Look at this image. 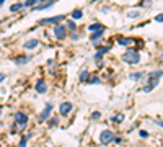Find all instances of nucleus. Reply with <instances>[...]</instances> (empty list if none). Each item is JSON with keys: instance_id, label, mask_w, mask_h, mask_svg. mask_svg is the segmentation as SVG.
I'll use <instances>...</instances> for the list:
<instances>
[{"instance_id": "nucleus-1", "label": "nucleus", "mask_w": 163, "mask_h": 147, "mask_svg": "<svg viewBox=\"0 0 163 147\" xmlns=\"http://www.w3.org/2000/svg\"><path fill=\"white\" fill-rule=\"evenodd\" d=\"M160 79H162V72L160 71H158V72H150V74H148V83L142 90H144V92H152V90L158 85Z\"/></svg>"}, {"instance_id": "nucleus-3", "label": "nucleus", "mask_w": 163, "mask_h": 147, "mask_svg": "<svg viewBox=\"0 0 163 147\" xmlns=\"http://www.w3.org/2000/svg\"><path fill=\"white\" fill-rule=\"evenodd\" d=\"M54 34H55V38H57V39H65V36H67V28L62 26V24H55Z\"/></svg>"}, {"instance_id": "nucleus-31", "label": "nucleus", "mask_w": 163, "mask_h": 147, "mask_svg": "<svg viewBox=\"0 0 163 147\" xmlns=\"http://www.w3.org/2000/svg\"><path fill=\"white\" fill-rule=\"evenodd\" d=\"M72 39L77 41V39H78V34H75V33H74V34H72Z\"/></svg>"}, {"instance_id": "nucleus-27", "label": "nucleus", "mask_w": 163, "mask_h": 147, "mask_svg": "<svg viewBox=\"0 0 163 147\" xmlns=\"http://www.w3.org/2000/svg\"><path fill=\"white\" fill-rule=\"evenodd\" d=\"M100 116H101V114H100V111H95V113L91 114V118H93V120H98Z\"/></svg>"}, {"instance_id": "nucleus-14", "label": "nucleus", "mask_w": 163, "mask_h": 147, "mask_svg": "<svg viewBox=\"0 0 163 147\" xmlns=\"http://www.w3.org/2000/svg\"><path fill=\"white\" fill-rule=\"evenodd\" d=\"M103 34H105V30H100V31H95V33L91 34V41H93V43H96V41H98L100 38L103 36Z\"/></svg>"}, {"instance_id": "nucleus-30", "label": "nucleus", "mask_w": 163, "mask_h": 147, "mask_svg": "<svg viewBox=\"0 0 163 147\" xmlns=\"http://www.w3.org/2000/svg\"><path fill=\"white\" fill-rule=\"evenodd\" d=\"M113 141L116 142V144H119V142H121V137H116V136H114V139H113Z\"/></svg>"}, {"instance_id": "nucleus-15", "label": "nucleus", "mask_w": 163, "mask_h": 147, "mask_svg": "<svg viewBox=\"0 0 163 147\" xmlns=\"http://www.w3.org/2000/svg\"><path fill=\"white\" fill-rule=\"evenodd\" d=\"M131 43H132L131 38H119L117 39V44H121V46H126V44H131Z\"/></svg>"}, {"instance_id": "nucleus-25", "label": "nucleus", "mask_w": 163, "mask_h": 147, "mask_svg": "<svg viewBox=\"0 0 163 147\" xmlns=\"http://www.w3.org/2000/svg\"><path fill=\"white\" fill-rule=\"evenodd\" d=\"M36 2H38V0H26V2H25V5H23V7H31V5H34Z\"/></svg>"}, {"instance_id": "nucleus-5", "label": "nucleus", "mask_w": 163, "mask_h": 147, "mask_svg": "<svg viewBox=\"0 0 163 147\" xmlns=\"http://www.w3.org/2000/svg\"><path fill=\"white\" fill-rule=\"evenodd\" d=\"M15 121H16V126H20V128H25L26 122H28V116L25 113H15Z\"/></svg>"}, {"instance_id": "nucleus-16", "label": "nucleus", "mask_w": 163, "mask_h": 147, "mask_svg": "<svg viewBox=\"0 0 163 147\" xmlns=\"http://www.w3.org/2000/svg\"><path fill=\"white\" fill-rule=\"evenodd\" d=\"M90 75H91V74H90L88 71H83V72L80 74V82H86V80L90 79Z\"/></svg>"}, {"instance_id": "nucleus-20", "label": "nucleus", "mask_w": 163, "mask_h": 147, "mask_svg": "<svg viewBox=\"0 0 163 147\" xmlns=\"http://www.w3.org/2000/svg\"><path fill=\"white\" fill-rule=\"evenodd\" d=\"M31 137V134H28V136H25V137L20 141V147H26V144H28V139Z\"/></svg>"}, {"instance_id": "nucleus-19", "label": "nucleus", "mask_w": 163, "mask_h": 147, "mask_svg": "<svg viewBox=\"0 0 163 147\" xmlns=\"http://www.w3.org/2000/svg\"><path fill=\"white\" fill-rule=\"evenodd\" d=\"M21 8H23V3H15V5L10 7V10H12V12H20Z\"/></svg>"}, {"instance_id": "nucleus-32", "label": "nucleus", "mask_w": 163, "mask_h": 147, "mask_svg": "<svg viewBox=\"0 0 163 147\" xmlns=\"http://www.w3.org/2000/svg\"><path fill=\"white\" fill-rule=\"evenodd\" d=\"M162 18H163V15H162V13H160V15H158V16H157V22H158V23H160V22H162Z\"/></svg>"}, {"instance_id": "nucleus-4", "label": "nucleus", "mask_w": 163, "mask_h": 147, "mask_svg": "<svg viewBox=\"0 0 163 147\" xmlns=\"http://www.w3.org/2000/svg\"><path fill=\"white\" fill-rule=\"evenodd\" d=\"M62 20H65V16L57 15V16H51V18H43L39 22V24H57L59 22H62Z\"/></svg>"}, {"instance_id": "nucleus-33", "label": "nucleus", "mask_w": 163, "mask_h": 147, "mask_svg": "<svg viewBox=\"0 0 163 147\" xmlns=\"http://www.w3.org/2000/svg\"><path fill=\"white\" fill-rule=\"evenodd\" d=\"M3 79H5V75H3V74H0V82H2Z\"/></svg>"}, {"instance_id": "nucleus-11", "label": "nucleus", "mask_w": 163, "mask_h": 147, "mask_svg": "<svg viewBox=\"0 0 163 147\" xmlns=\"http://www.w3.org/2000/svg\"><path fill=\"white\" fill-rule=\"evenodd\" d=\"M52 5H54V2H43V3H39L34 10H47V8H51Z\"/></svg>"}, {"instance_id": "nucleus-26", "label": "nucleus", "mask_w": 163, "mask_h": 147, "mask_svg": "<svg viewBox=\"0 0 163 147\" xmlns=\"http://www.w3.org/2000/svg\"><path fill=\"white\" fill-rule=\"evenodd\" d=\"M108 51H109V46H105V48H101V49H100V54L103 56L105 52H108Z\"/></svg>"}, {"instance_id": "nucleus-22", "label": "nucleus", "mask_w": 163, "mask_h": 147, "mask_svg": "<svg viewBox=\"0 0 163 147\" xmlns=\"http://www.w3.org/2000/svg\"><path fill=\"white\" fill-rule=\"evenodd\" d=\"M67 26H69V30H72V31L77 30V24H75V22H69V23H67Z\"/></svg>"}, {"instance_id": "nucleus-34", "label": "nucleus", "mask_w": 163, "mask_h": 147, "mask_svg": "<svg viewBox=\"0 0 163 147\" xmlns=\"http://www.w3.org/2000/svg\"><path fill=\"white\" fill-rule=\"evenodd\" d=\"M43 2H54V0H43Z\"/></svg>"}, {"instance_id": "nucleus-37", "label": "nucleus", "mask_w": 163, "mask_h": 147, "mask_svg": "<svg viewBox=\"0 0 163 147\" xmlns=\"http://www.w3.org/2000/svg\"><path fill=\"white\" fill-rule=\"evenodd\" d=\"M0 23H2V22H0Z\"/></svg>"}, {"instance_id": "nucleus-2", "label": "nucleus", "mask_w": 163, "mask_h": 147, "mask_svg": "<svg viewBox=\"0 0 163 147\" xmlns=\"http://www.w3.org/2000/svg\"><path fill=\"white\" fill-rule=\"evenodd\" d=\"M122 61L127 62V64H137V62L140 61V54L137 52V49H129V51L124 52Z\"/></svg>"}, {"instance_id": "nucleus-7", "label": "nucleus", "mask_w": 163, "mask_h": 147, "mask_svg": "<svg viewBox=\"0 0 163 147\" xmlns=\"http://www.w3.org/2000/svg\"><path fill=\"white\" fill-rule=\"evenodd\" d=\"M113 139H114V134L111 131H103L101 136H100V141H101L103 144H109Z\"/></svg>"}, {"instance_id": "nucleus-17", "label": "nucleus", "mask_w": 163, "mask_h": 147, "mask_svg": "<svg viewBox=\"0 0 163 147\" xmlns=\"http://www.w3.org/2000/svg\"><path fill=\"white\" fill-rule=\"evenodd\" d=\"M82 15H83V12H82V10H74V12H72V18H74V20L82 18Z\"/></svg>"}, {"instance_id": "nucleus-18", "label": "nucleus", "mask_w": 163, "mask_h": 147, "mask_svg": "<svg viewBox=\"0 0 163 147\" xmlns=\"http://www.w3.org/2000/svg\"><path fill=\"white\" fill-rule=\"evenodd\" d=\"M142 77H144V74H142V72H134V74H131V79H132V80H140Z\"/></svg>"}, {"instance_id": "nucleus-9", "label": "nucleus", "mask_w": 163, "mask_h": 147, "mask_svg": "<svg viewBox=\"0 0 163 147\" xmlns=\"http://www.w3.org/2000/svg\"><path fill=\"white\" fill-rule=\"evenodd\" d=\"M36 92L38 93H46L47 92V85H46L44 80H39V82L36 83Z\"/></svg>"}, {"instance_id": "nucleus-21", "label": "nucleus", "mask_w": 163, "mask_h": 147, "mask_svg": "<svg viewBox=\"0 0 163 147\" xmlns=\"http://www.w3.org/2000/svg\"><path fill=\"white\" fill-rule=\"evenodd\" d=\"M122 120H124L122 114H116V116H113V121H114V122H121Z\"/></svg>"}, {"instance_id": "nucleus-13", "label": "nucleus", "mask_w": 163, "mask_h": 147, "mask_svg": "<svg viewBox=\"0 0 163 147\" xmlns=\"http://www.w3.org/2000/svg\"><path fill=\"white\" fill-rule=\"evenodd\" d=\"M88 30L91 31V33H95V31L105 30V26H103V24H100V23H93V24H90V26H88Z\"/></svg>"}, {"instance_id": "nucleus-6", "label": "nucleus", "mask_w": 163, "mask_h": 147, "mask_svg": "<svg viewBox=\"0 0 163 147\" xmlns=\"http://www.w3.org/2000/svg\"><path fill=\"white\" fill-rule=\"evenodd\" d=\"M51 111H52V105H51V103H47V105H46V108H44V111H43V113L39 114V118H38V121H39V122L46 121L47 118H49Z\"/></svg>"}, {"instance_id": "nucleus-35", "label": "nucleus", "mask_w": 163, "mask_h": 147, "mask_svg": "<svg viewBox=\"0 0 163 147\" xmlns=\"http://www.w3.org/2000/svg\"><path fill=\"white\" fill-rule=\"evenodd\" d=\"M0 5H3V0H0Z\"/></svg>"}, {"instance_id": "nucleus-24", "label": "nucleus", "mask_w": 163, "mask_h": 147, "mask_svg": "<svg viewBox=\"0 0 163 147\" xmlns=\"http://www.w3.org/2000/svg\"><path fill=\"white\" fill-rule=\"evenodd\" d=\"M90 83H100V79H98V77H91V75H90Z\"/></svg>"}, {"instance_id": "nucleus-8", "label": "nucleus", "mask_w": 163, "mask_h": 147, "mask_svg": "<svg viewBox=\"0 0 163 147\" xmlns=\"http://www.w3.org/2000/svg\"><path fill=\"white\" fill-rule=\"evenodd\" d=\"M72 110V103H69V101H65V103L60 105V108H59V111H60L62 116H65V114H69Z\"/></svg>"}, {"instance_id": "nucleus-23", "label": "nucleus", "mask_w": 163, "mask_h": 147, "mask_svg": "<svg viewBox=\"0 0 163 147\" xmlns=\"http://www.w3.org/2000/svg\"><path fill=\"white\" fill-rule=\"evenodd\" d=\"M57 124H59V120H57V118H52V120L49 121V126H51V128H54V126H57Z\"/></svg>"}, {"instance_id": "nucleus-36", "label": "nucleus", "mask_w": 163, "mask_h": 147, "mask_svg": "<svg viewBox=\"0 0 163 147\" xmlns=\"http://www.w3.org/2000/svg\"><path fill=\"white\" fill-rule=\"evenodd\" d=\"M0 114H2V108H0Z\"/></svg>"}, {"instance_id": "nucleus-12", "label": "nucleus", "mask_w": 163, "mask_h": 147, "mask_svg": "<svg viewBox=\"0 0 163 147\" xmlns=\"http://www.w3.org/2000/svg\"><path fill=\"white\" fill-rule=\"evenodd\" d=\"M28 61H30V57H26V56H18V57L15 59V64L16 65H23V64H26Z\"/></svg>"}, {"instance_id": "nucleus-10", "label": "nucleus", "mask_w": 163, "mask_h": 147, "mask_svg": "<svg viewBox=\"0 0 163 147\" xmlns=\"http://www.w3.org/2000/svg\"><path fill=\"white\" fill-rule=\"evenodd\" d=\"M38 46H39V41H38V39H30V41H26V43H25L26 49H34Z\"/></svg>"}, {"instance_id": "nucleus-28", "label": "nucleus", "mask_w": 163, "mask_h": 147, "mask_svg": "<svg viewBox=\"0 0 163 147\" xmlns=\"http://www.w3.org/2000/svg\"><path fill=\"white\" fill-rule=\"evenodd\" d=\"M147 136H148L147 131H140V137H147Z\"/></svg>"}, {"instance_id": "nucleus-29", "label": "nucleus", "mask_w": 163, "mask_h": 147, "mask_svg": "<svg viewBox=\"0 0 163 147\" xmlns=\"http://www.w3.org/2000/svg\"><path fill=\"white\" fill-rule=\"evenodd\" d=\"M129 16H131V18H136V16H139V13L137 12H132V13H129Z\"/></svg>"}]
</instances>
